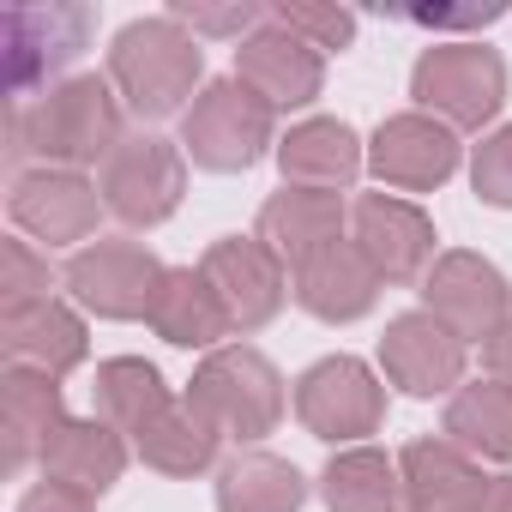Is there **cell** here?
I'll use <instances>...</instances> for the list:
<instances>
[{"mask_svg": "<svg viewBox=\"0 0 512 512\" xmlns=\"http://www.w3.org/2000/svg\"><path fill=\"white\" fill-rule=\"evenodd\" d=\"M187 404L217 434L253 440V434H272L278 428V416H284V380L272 374V362L260 350H217L199 368Z\"/></svg>", "mask_w": 512, "mask_h": 512, "instance_id": "1", "label": "cell"}, {"mask_svg": "<svg viewBox=\"0 0 512 512\" xmlns=\"http://www.w3.org/2000/svg\"><path fill=\"white\" fill-rule=\"evenodd\" d=\"M115 103H109V85L97 79H73L61 85L31 121L13 115V157L19 151H43V157H61V163H91V157H109L121 139H115Z\"/></svg>", "mask_w": 512, "mask_h": 512, "instance_id": "2", "label": "cell"}, {"mask_svg": "<svg viewBox=\"0 0 512 512\" xmlns=\"http://www.w3.org/2000/svg\"><path fill=\"white\" fill-rule=\"evenodd\" d=\"M109 73H115V85L127 91V103L157 121V115H175L181 97H187V85L199 79V49H193L169 19L133 25V31H121V43H115Z\"/></svg>", "mask_w": 512, "mask_h": 512, "instance_id": "3", "label": "cell"}, {"mask_svg": "<svg viewBox=\"0 0 512 512\" xmlns=\"http://www.w3.org/2000/svg\"><path fill=\"white\" fill-rule=\"evenodd\" d=\"M272 139V103L241 79H217L187 115V151L205 169H247Z\"/></svg>", "mask_w": 512, "mask_h": 512, "instance_id": "4", "label": "cell"}, {"mask_svg": "<svg viewBox=\"0 0 512 512\" xmlns=\"http://www.w3.org/2000/svg\"><path fill=\"white\" fill-rule=\"evenodd\" d=\"M416 97L428 109H440L452 127H482L500 97H506V67L488 55V49H428L422 67H416Z\"/></svg>", "mask_w": 512, "mask_h": 512, "instance_id": "5", "label": "cell"}, {"mask_svg": "<svg viewBox=\"0 0 512 512\" xmlns=\"http://www.w3.org/2000/svg\"><path fill=\"white\" fill-rule=\"evenodd\" d=\"M67 284H73V296L85 308H97L109 320H133V314H151L163 266L151 260L145 247H133V241H97V247H85L79 260L67 266Z\"/></svg>", "mask_w": 512, "mask_h": 512, "instance_id": "6", "label": "cell"}, {"mask_svg": "<svg viewBox=\"0 0 512 512\" xmlns=\"http://www.w3.org/2000/svg\"><path fill=\"white\" fill-rule=\"evenodd\" d=\"M350 241L356 253L374 266L380 284H410L422 266H428V253H434V229L416 205L404 199H386V193H368L356 199L350 211Z\"/></svg>", "mask_w": 512, "mask_h": 512, "instance_id": "7", "label": "cell"}, {"mask_svg": "<svg viewBox=\"0 0 512 512\" xmlns=\"http://www.w3.org/2000/svg\"><path fill=\"white\" fill-rule=\"evenodd\" d=\"M205 284L217 290L229 326L253 332V326H266L284 302V272H278V253L266 241H247V235H229L205 253Z\"/></svg>", "mask_w": 512, "mask_h": 512, "instance_id": "8", "label": "cell"}, {"mask_svg": "<svg viewBox=\"0 0 512 512\" xmlns=\"http://www.w3.org/2000/svg\"><path fill=\"white\" fill-rule=\"evenodd\" d=\"M103 199L121 223H163L181 199V157L163 139H121L103 163Z\"/></svg>", "mask_w": 512, "mask_h": 512, "instance_id": "9", "label": "cell"}, {"mask_svg": "<svg viewBox=\"0 0 512 512\" xmlns=\"http://www.w3.org/2000/svg\"><path fill=\"white\" fill-rule=\"evenodd\" d=\"M296 416L320 434V440H356V434H374L380 428V386L362 362L350 356H332L320 368L302 374L296 386Z\"/></svg>", "mask_w": 512, "mask_h": 512, "instance_id": "10", "label": "cell"}, {"mask_svg": "<svg viewBox=\"0 0 512 512\" xmlns=\"http://www.w3.org/2000/svg\"><path fill=\"white\" fill-rule=\"evenodd\" d=\"M422 296H428V314L452 338H482L488 344L494 332H506L500 326L506 320V284H500V272L488 260H476V253H446V260L428 272Z\"/></svg>", "mask_w": 512, "mask_h": 512, "instance_id": "11", "label": "cell"}, {"mask_svg": "<svg viewBox=\"0 0 512 512\" xmlns=\"http://www.w3.org/2000/svg\"><path fill=\"white\" fill-rule=\"evenodd\" d=\"M494 488L464 446L452 440H416L404 452V500L410 512H494Z\"/></svg>", "mask_w": 512, "mask_h": 512, "instance_id": "12", "label": "cell"}, {"mask_svg": "<svg viewBox=\"0 0 512 512\" xmlns=\"http://www.w3.org/2000/svg\"><path fill=\"white\" fill-rule=\"evenodd\" d=\"M380 362H386V374L404 392L434 398V392L458 386V374H464V338H452L434 314H404V320L386 326Z\"/></svg>", "mask_w": 512, "mask_h": 512, "instance_id": "13", "label": "cell"}, {"mask_svg": "<svg viewBox=\"0 0 512 512\" xmlns=\"http://www.w3.org/2000/svg\"><path fill=\"white\" fill-rule=\"evenodd\" d=\"M91 13L85 7H13L7 13V61H13V91L25 97L43 73L67 67L85 49Z\"/></svg>", "mask_w": 512, "mask_h": 512, "instance_id": "14", "label": "cell"}, {"mask_svg": "<svg viewBox=\"0 0 512 512\" xmlns=\"http://www.w3.org/2000/svg\"><path fill=\"white\" fill-rule=\"evenodd\" d=\"M338 223H344V205L338 193H320V187H284L266 211H260V241L290 266H308L314 253L338 247Z\"/></svg>", "mask_w": 512, "mask_h": 512, "instance_id": "15", "label": "cell"}, {"mask_svg": "<svg viewBox=\"0 0 512 512\" xmlns=\"http://www.w3.org/2000/svg\"><path fill=\"white\" fill-rule=\"evenodd\" d=\"M374 290H380V278L356 253V241H338V247L314 253L308 266H296V302L308 314H320V320H356V314H368Z\"/></svg>", "mask_w": 512, "mask_h": 512, "instance_id": "16", "label": "cell"}, {"mask_svg": "<svg viewBox=\"0 0 512 512\" xmlns=\"http://www.w3.org/2000/svg\"><path fill=\"white\" fill-rule=\"evenodd\" d=\"M452 163H458L452 133L434 127V121H422V115H398V121H386L380 139H374V169H380V181L410 187V193L446 181Z\"/></svg>", "mask_w": 512, "mask_h": 512, "instance_id": "17", "label": "cell"}, {"mask_svg": "<svg viewBox=\"0 0 512 512\" xmlns=\"http://www.w3.org/2000/svg\"><path fill=\"white\" fill-rule=\"evenodd\" d=\"M13 217L25 229H37L43 241H79L97 223V193L67 169H43L13 187Z\"/></svg>", "mask_w": 512, "mask_h": 512, "instance_id": "18", "label": "cell"}, {"mask_svg": "<svg viewBox=\"0 0 512 512\" xmlns=\"http://www.w3.org/2000/svg\"><path fill=\"white\" fill-rule=\"evenodd\" d=\"M121 464H127V452H121V434L109 422H61L43 446L49 482L79 488V494H103L121 476Z\"/></svg>", "mask_w": 512, "mask_h": 512, "instance_id": "19", "label": "cell"}, {"mask_svg": "<svg viewBox=\"0 0 512 512\" xmlns=\"http://www.w3.org/2000/svg\"><path fill=\"white\" fill-rule=\"evenodd\" d=\"M145 320H151L157 338H169V344H211V338L235 332L229 314H223V302H217V290L205 284V272H163L157 302H151Z\"/></svg>", "mask_w": 512, "mask_h": 512, "instance_id": "20", "label": "cell"}, {"mask_svg": "<svg viewBox=\"0 0 512 512\" xmlns=\"http://www.w3.org/2000/svg\"><path fill=\"white\" fill-rule=\"evenodd\" d=\"M278 163H284L290 181H308V187H320V193H338L344 181H356L362 151H356V133H350L344 121H308V127H296V133L284 139Z\"/></svg>", "mask_w": 512, "mask_h": 512, "instance_id": "21", "label": "cell"}, {"mask_svg": "<svg viewBox=\"0 0 512 512\" xmlns=\"http://www.w3.org/2000/svg\"><path fill=\"white\" fill-rule=\"evenodd\" d=\"M7 356L37 362V374H67L73 362H85V326L61 302H37L25 314H7Z\"/></svg>", "mask_w": 512, "mask_h": 512, "instance_id": "22", "label": "cell"}, {"mask_svg": "<svg viewBox=\"0 0 512 512\" xmlns=\"http://www.w3.org/2000/svg\"><path fill=\"white\" fill-rule=\"evenodd\" d=\"M241 79L272 109L278 103H308L320 91V55L308 43H290V37H253L241 49Z\"/></svg>", "mask_w": 512, "mask_h": 512, "instance_id": "23", "label": "cell"}, {"mask_svg": "<svg viewBox=\"0 0 512 512\" xmlns=\"http://www.w3.org/2000/svg\"><path fill=\"white\" fill-rule=\"evenodd\" d=\"M163 410H169V392H163V380H157L151 362L121 356V362H103V368H97V416H103L115 434H133V440H139Z\"/></svg>", "mask_w": 512, "mask_h": 512, "instance_id": "24", "label": "cell"}, {"mask_svg": "<svg viewBox=\"0 0 512 512\" xmlns=\"http://www.w3.org/2000/svg\"><path fill=\"white\" fill-rule=\"evenodd\" d=\"M446 434L452 446L464 452H482V458H512V386L500 380H482V386H464L446 410Z\"/></svg>", "mask_w": 512, "mask_h": 512, "instance_id": "25", "label": "cell"}, {"mask_svg": "<svg viewBox=\"0 0 512 512\" xmlns=\"http://www.w3.org/2000/svg\"><path fill=\"white\" fill-rule=\"evenodd\" d=\"M302 476L284 464V458H266V452H247L223 470L217 482V506L223 512H296L302 506Z\"/></svg>", "mask_w": 512, "mask_h": 512, "instance_id": "26", "label": "cell"}, {"mask_svg": "<svg viewBox=\"0 0 512 512\" xmlns=\"http://www.w3.org/2000/svg\"><path fill=\"white\" fill-rule=\"evenodd\" d=\"M55 428H61L55 374H25V368H13V374H7V464L19 470L31 452H43Z\"/></svg>", "mask_w": 512, "mask_h": 512, "instance_id": "27", "label": "cell"}, {"mask_svg": "<svg viewBox=\"0 0 512 512\" xmlns=\"http://www.w3.org/2000/svg\"><path fill=\"white\" fill-rule=\"evenodd\" d=\"M139 452H145V464H157V470H169V476H193V470L211 464L217 428L199 422L193 404H169V410L139 434Z\"/></svg>", "mask_w": 512, "mask_h": 512, "instance_id": "28", "label": "cell"}, {"mask_svg": "<svg viewBox=\"0 0 512 512\" xmlns=\"http://www.w3.org/2000/svg\"><path fill=\"white\" fill-rule=\"evenodd\" d=\"M326 506L332 512H398V476L374 446H356L332 458L326 470Z\"/></svg>", "mask_w": 512, "mask_h": 512, "instance_id": "29", "label": "cell"}, {"mask_svg": "<svg viewBox=\"0 0 512 512\" xmlns=\"http://www.w3.org/2000/svg\"><path fill=\"white\" fill-rule=\"evenodd\" d=\"M7 314H25V308H37V302H55L49 296V266L37 260V253L25 247V241H7Z\"/></svg>", "mask_w": 512, "mask_h": 512, "instance_id": "30", "label": "cell"}, {"mask_svg": "<svg viewBox=\"0 0 512 512\" xmlns=\"http://www.w3.org/2000/svg\"><path fill=\"white\" fill-rule=\"evenodd\" d=\"M476 193L488 205H512V127L476 151Z\"/></svg>", "mask_w": 512, "mask_h": 512, "instance_id": "31", "label": "cell"}, {"mask_svg": "<svg viewBox=\"0 0 512 512\" xmlns=\"http://www.w3.org/2000/svg\"><path fill=\"white\" fill-rule=\"evenodd\" d=\"M284 31H308L314 49H344L350 43V13H314V7H284L278 13Z\"/></svg>", "mask_w": 512, "mask_h": 512, "instance_id": "32", "label": "cell"}, {"mask_svg": "<svg viewBox=\"0 0 512 512\" xmlns=\"http://www.w3.org/2000/svg\"><path fill=\"white\" fill-rule=\"evenodd\" d=\"M19 512H91V494H79V488H61V482H43Z\"/></svg>", "mask_w": 512, "mask_h": 512, "instance_id": "33", "label": "cell"}, {"mask_svg": "<svg viewBox=\"0 0 512 512\" xmlns=\"http://www.w3.org/2000/svg\"><path fill=\"white\" fill-rule=\"evenodd\" d=\"M175 19H187V25H199V31H241V25L253 19V7H241V13H217V7H181Z\"/></svg>", "mask_w": 512, "mask_h": 512, "instance_id": "34", "label": "cell"}, {"mask_svg": "<svg viewBox=\"0 0 512 512\" xmlns=\"http://www.w3.org/2000/svg\"><path fill=\"white\" fill-rule=\"evenodd\" d=\"M488 368H494L500 386H512V332H494L488 338Z\"/></svg>", "mask_w": 512, "mask_h": 512, "instance_id": "35", "label": "cell"}, {"mask_svg": "<svg viewBox=\"0 0 512 512\" xmlns=\"http://www.w3.org/2000/svg\"><path fill=\"white\" fill-rule=\"evenodd\" d=\"M494 512H512V482H500V488H494Z\"/></svg>", "mask_w": 512, "mask_h": 512, "instance_id": "36", "label": "cell"}]
</instances>
